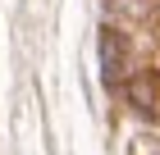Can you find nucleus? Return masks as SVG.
<instances>
[{
	"label": "nucleus",
	"instance_id": "nucleus-2",
	"mask_svg": "<svg viewBox=\"0 0 160 155\" xmlns=\"http://www.w3.org/2000/svg\"><path fill=\"white\" fill-rule=\"evenodd\" d=\"M110 23H137V27H160V0H105Z\"/></svg>",
	"mask_w": 160,
	"mask_h": 155
},
{
	"label": "nucleus",
	"instance_id": "nucleus-1",
	"mask_svg": "<svg viewBox=\"0 0 160 155\" xmlns=\"http://www.w3.org/2000/svg\"><path fill=\"white\" fill-rule=\"evenodd\" d=\"M123 96H128V105H133L137 114H151V119H160V73H156V69L133 73V78L123 82Z\"/></svg>",
	"mask_w": 160,
	"mask_h": 155
}]
</instances>
